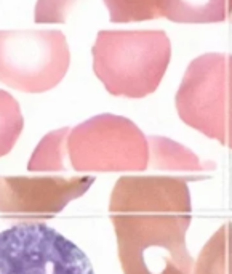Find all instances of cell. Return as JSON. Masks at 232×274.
<instances>
[{
	"label": "cell",
	"instance_id": "cell-14",
	"mask_svg": "<svg viewBox=\"0 0 232 274\" xmlns=\"http://www.w3.org/2000/svg\"><path fill=\"white\" fill-rule=\"evenodd\" d=\"M80 0H37L34 21L37 24H63Z\"/></svg>",
	"mask_w": 232,
	"mask_h": 274
},
{
	"label": "cell",
	"instance_id": "cell-12",
	"mask_svg": "<svg viewBox=\"0 0 232 274\" xmlns=\"http://www.w3.org/2000/svg\"><path fill=\"white\" fill-rule=\"evenodd\" d=\"M168 0H103L112 23H141L165 18Z\"/></svg>",
	"mask_w": 232,
	"mask_h": 274
},
{
	"label": "cell",
	"instance_id": "cell-13",
	"mask_svg": "<svg viewBox=\"0 0 232 274\" xmlns=\"http://www.w3.org/2000/svg\"><path fill=\"white\" fill-rule=\"evenodd\" d=\"M24 127L19 103L8 91L0 90V157L13 149Z\"/></svg>",
	"mask_w": 232,
	"mask_h": 274
},
{
	"label": "cell",
	"instance_id": "cell-5",
	"mask_svg": "<svg viewBox=\"0 0 232 274\" xmlns=\"http://www.w3.org/2000/svg\"><path fill=\"white\" fill-rule=\"evenodd\" d=\"M69 64V45L61 31H0V82L10 89L48 91L64 79Z\"/></svg>",
	"mask_w": 232,
	"mask_h": 274
},
{
	"label": "cell",
	"instance_id": "cell-1",
	"mask_svg": "<svg viewBox=\"0 0 232 274\" xmlns=\"http://www.w3.org/2000/svg\"><path fill=\"white\" fill-rule=\"evenodd\" d=\"M173 175H124L109 201L124 274H194L186 245L192 223L187 182Z\"/></svg>",
	"mask_w": 232,
	"mask_h": 274
},
{
	"label": "cell",
	"instance_id": "cell-7",
	"mask_svg": "<svg viewBox=\"0 0 232 274\" xmlns=\"http://www.w3.org/2000/svg\"><path fill=\"white\" fill-rule=\"evenodd\" d=\"M95 183L93 175L0 177V213L10 218L50 220Z\"/></svg>",
	"mask_w": 232,
	"mask_h": 274
},
{
	"label": "cell",
	"instance_id": "cell-2",
	"mask_svg": "<svg viewBox=\"0 0 232 274\" xmlns=\"http://www.w3.org/2000/svg\"><path fill=\"white\" fill-rule=\"evenodd\" d=\"M93 71L110 95L144 98L162 82L171 59L165 31H99Z\"/></svg>",
	"mask_w": 232,
	"mask_h": 274
},
{
	"label": "cell",
	"instance_id": "cell-3",
	"mask_svg": "<svg viewBox=\"0 0 232 274\" xmlns=\"http://www.w3.org/2000/svg\"><path fill=\"white\" fill-rule=\"evenodd\" d=\"M68 164L80 173L144 172L149 140L130 119L99 114L69 130Z\"/></svg>",
	"mask_w": 232,
	"mask_h": 274
},
{
	"label": "cell",
	"instance_id": "cell-15",
	"mask_svg": "<svg viewBox=\"0 0 232 274\" xmlns=\"http://www.w3.org/2000/svg\"><path fill=\"white\" fill-rule=\"evenodd\" d=\"M229 23H232V15L229 16Z\"/></svg>",
	"mask_w": 232,
	"mask_h": 274
},
{
	"label": "cell",
	"instance_id": "cell-10",
	"mask_svg": "<svg viewBox=\"0 0 232 274\" xmlns=\"http://www.w3.org/2000/svg\"><path fill=\"white\" fill-rule=\"evenodd\" d=\"M194 274H232V221L213 233L198 254Z\"/></svg>",
	"mask_w": 232,
	"mask_h": 274
},
{
	"label": "cell",
	"instance_id": "cell-11",
	"mask_svg": "<svg viewBox=\"0 0 232 274\" xmlns=\"http://www.w3.org/2000/svg\"><path fill=\"white\" fill-rule=\"evenodd\" d=\"M68 127L53 130L40 140L27 162L29 172H64L68 168Z\"/></svg>",
	"mask_w": 232,
	"mask_h": 274
},
{
	"label": "cell",
	"instance_id": "cell-9",
	"mask_svg": "<svg viewBox=\"0 0 232 274\" xmlns=\"http://www.w3.org/2000/svg\"><path fill=\"white\" fill-rule=\"evenodd\" d=\"M232 0H168L165 18L181 24H213L229 21Z\"/></svg>",
	"mask_w": 232,
	"mask_h": 274
},
{
	"label": "cell",
	"instance_id": "cell-8",
	"mask_svg": "<svg viewBox=\"0 0 232 274\" xmlns=\"http://www.w3.org/2000/svg\"><path fill=\"white\" fill-rule=\"evenodd\" d=\"M149 168L162 172H208L214 170V162L200 161L191 149L167 136H147Z\"/></svg>",
	"mask_w": 232,
	"mask_h": 274
},
{
	"label": "cell",
	"instance_id": "cell-6",
	"mask_svg": "<svg viewBox=\"0 0 232 274\" xmlns=\"http://www.w3.org/2000/svg\"><path fill=\"white\" fill-rule=\"evenodd\" d=\"M0 274H95L87 254L48 224L29 221L0 231Z\"/></svg>",
	"mask_w": 232,
	"mask_h": 274
},
{
	"label": "cell",
	"instance_id": "cell-4",
	"mask_svg": "<svg viewBox=\"0 0 232 274\" xmlns=\"http://www.w3.org/2000/svg\"><path fill=\"white\" fill-rule=\"evenodd\" d=\"M175 103L186 125L232 149V55L205 53L192 59Z\"/></svg>",
	"mask_w": 232,
	"mask_h": 274
}]
</instances>
